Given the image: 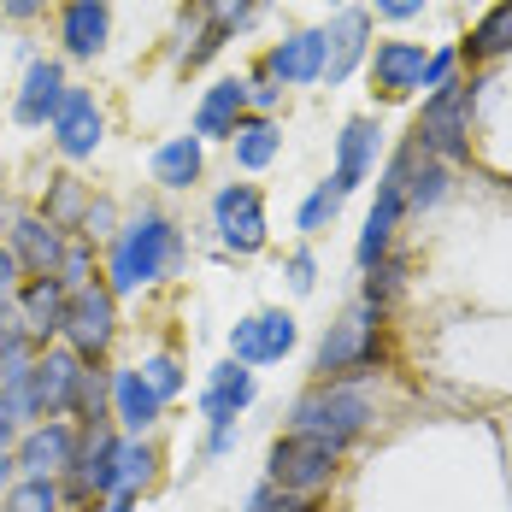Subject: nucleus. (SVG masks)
Masks as SVG:
<instances>
[{
	"label": "nucleus",
	"instance_id": "1",
	"mask_svg": "<svg viewBox=\"0 0 512 512\" xmlns=\"http://www.w3.org/2000/svg\"><path fill=\"white\" fill-rule=\"evenodd\" d=\"M183 259V248H177V230L159 218V212H142L136 224H124L118 230V242H112V265H106V289L112 295H136L142 283H159L171 265Z\"/></svg>",
	"mask_w": 512,
	"mask_h": 512
},
{
	"label": "nucleus",
	"instance_id": "2",
	"mask_svg": "<svg viewBox=\"0 0 512 512\" xmlns=\"http://www.w3.org/2000/svg\"><path fill=\"white\" fill-rule=\"evenodd\" d=\"M365 418H371V395L354 389V383H342V377L307 389V395L295 401V412H289V424H295L301 436H318V442H330V448H348L359 430H365Z\"/></svg>",
	"mask_w": 512,
	"mask_h": 512
},
{
	"label": "nucleus",
	"instance_id": "3",
	"mask_svg": "<svg viewBox=\"0 0 512 512\" xmlns=\"http://www.w3.org/2000/svg\"><path fill=\"white\" fill-rule=\"evenodd\" d=\"M412 148L418 154H436V159H460L471 148V83H442L424 101Z\"/></svg>",
	"mask_w": 512,
	"mask_h": 512
},
{
	"label": "nucleus",
	"instance_id": "4",
	"mask_svg": "<svg viewBox=\"0 0 512 512\" xmlns=\"http://www.w3.org/2000/svg\"><path fill=\"white\" fill-rule=\"evenodd\" d=\"M377 324H383V307L359 301V307H348L330 330H324V342H318V371H324V383H330V377H348V371H365V365L377 359Z\"/></svg>",
	"mask_w": 512,
	"mask_h": 512
},
{
	"label": "nucleus",
	"instance_id": "5",
	"mask_svg": "<svg viewBox=\"0 0 512 512\" xmlns=\"http://www.w3.org/2000/svg\"><path fill=\"white\" fill-rule=\"evenodd\" d=\"M112 330H118V295H112L106 283H83V289H71V301H65V324H59V336L71 342V354L77 359H101L106 342H112Z\"/></svg>",
	"mask_w": 512,
	"mask_h": 512
},
{
	"label": "nucleus",
	"instance_id": "6",
	"mask_svg": "<svg viewBox=\"0 0 512 512\" xmlns=\"http://www.w3.org/2000/svg\"><path fill=\"white\" fill-rule=\"evenodd\" d=\"M336 454H342V448L289 430V436L271 448V483H277L283 495H318V489L336 477Z\"/></svg>",
	"mask_w": 512,
	"mask_h": 512
},
{
	"label": "nucleus",
	"instance_id": "7",
	"mask_svg": "<svg viewBox=\"0 0 512 512\" xmlns=\"http://www.w3.org/2000/svg\"><path fill=\"white\" fill-rule=\"evenodd\" d=\"M412 159H418V148L395 154V165H389V171H383V183H377V206H371L365 236H359V265H365V271L389 254V236H395V224H401V212H407V171H412Z\"/></svg>",
	"mask_w": 512,
	"mask_h": 512
},
{
	"label": "nucleus",
	"instance_id": "8",
	"mask_svg": "<svg viewBox=\"0 0 512 512\" xmlns=\"http://www.w3.org/2000/svg\"><path fill=\"white\" fill-rule=\"evenodd\" d=\"M212 224H218V242L230 248V254H259L265 248V201H259L254 183H230V189H218V201H212Z\"/></svg>",
	"mask_w": 512,
	"mask_h": 512
},
{
	"label": "nucleus",
	"instance_id": "9",
	"mask_svg": "<svg viewBox=\"0 0 512 512\" xmlns=\"http://www.w3.org/2000/svg\"><path fill=\"white\" fill-rule=\"evenodd\" d=\"M83 365L71 348H53L30 365V418H65L77 407V389H83Z\"/></svg>",
	"mask_w": 512,
	"mask_h": 512
},
{
	"label": "nucleus",
	"instance_id": "10",
	"mask_svg": "<svg viewBox=\"0 0 512 512\" xmlns=\"http://www.w3.org/2000/svg\"><path fill=\"white\" fill-rule=\"evenodd\" d=\"M295 348V318L289 312H254L230 330V359L242 365H271Z\"/></svg>",
	"mask_w": 512,
	"mask_h": 512
},
{
	"label": "nucleus",
	"instance_id": "11",
	"mask_svg": "<svg viewBox=\"0 0 512 512\" xmlns=\"http://www.w3.org/2000/svg\"><path fill=\"white\" fill-rule=\"evenodd\" d=\"M53 148L65 159H89L101 148V106H95V95L65 89V101L53 112Z\"/></svg>",
	"mask_w": 512,
	"mask_h": 512
},
{
	"label": "nucleus",
	"instance_id": "12",
	"mask_svg": "<svg viewBox=\"0 0 512 512\" xmlns=\"http://www.w3.org/2000/svg\"><path fill=\"white\" fill-rule=\"evenodd\" d=\"M18 465H24V477H59V471H71L77 465V430L71 424H36L24 442H18Z\"/></svg>",
	"mask_w": 512,
	"mask_h": 512
},
{
	"label": "nucleus",
	"instance_id": "13",
	"mask_svg": "<svg viewBox=\"0 0 512 512\" xmlns=\"http://www.w3.org/2000/svg\"><path fill=\"white\" fill-rule=\"evenodd\" d=\"M65 301H71V289H65L59 277H30V283L18 289V330H24L30 342L59 336V324H65Z\"/></svg>",
	"mask_w": 512,
	"mask_h": 512
},
{
	"label": "nucleus",
	"instance_id": "14",
	"mask_svg": "<svg viewBox=\"0 0 512 512\" xmlns=\"http://www.w3.org/2000/svg\"><path fill=\"white\" fill-rule=\"evenodd\" d=\"M59 254H65V242H59V230H53L42 212L12 218V259H18V271L53 277V271H59Z\"/></svg>",
	"mask_w": 512,
	"mask_h": 512
},
{
	"label": "nucleus",
	"instance_id": "15",
	"mask_svg": "<svg viewBox=\"0 0 512 512\" xmlns=\"http://www.w3.org/2000/svg\"><path fill=\"white\" fill-rule=\"evenodd\" d=\"M365 36H371V18L365 12H342L324 30V77L330 83H348L354 77V65L365 59Z\"/></svg>",
	"mask_w": 512,
	"mask_h": 512
},
{
	"label": "nucleus",
	"instance_id": "16",
	"mask_svg": "<svg viewBox=\"0 0 512 512\" xmlns=\"http://www.w3.org/2000/svg\"><path fill=\"white\" fill-rule=\"evenodd\" d=\"M265 77L271 83H312V77H324V30H301L283 48H271Z\"/></svg>",
	"mask_w": 512,
	"mask_h": 512
},
{
	"label": "nucleus",
	"instance_id": "17",
	"mask_svg": "<svg viewBox=\"0 0 512 512\" xmlns=\"http://www.w3.org/2000/svg\"><path fill=\"white\" fill-rule=\"evenodd\" d=\"M65 101V71L53 65V59H36L30 71H24V89H18V124H53V112Z\"/></svg>",
	"mask_w": 512,
	"mask_h": 512
},
{
	"label": "nucleus",
	"instance_id": "18",
	"mask_svg": "<svg viewBox=\"0 0 512 512\" xmlns=\"http://www.w3.org/2000/svg\"><path fill=\"white\" fill-rule=\"evenodd\" d=\"M106 30H112V12H106V0H65L59 42L77 53V59H95V53L106 48Z\"/></svg>",
	"mask_w": 512,
	"mask_h": 512
},
{
	"label": "nucleus",
	"instance_id": "19",
	"mask_svg": "<svg viewBox=\"0 0 512 512\" xmlns=\"http://www.w3.org/2000/svg\"><path fill=\"white\" fill-rule=\"evenodd\" d=\"M418 77H424V48L418 42H377V53H371V83L389 101L418 89Z\"/></svg>",
	"mask_w": 512,
	"mask_h": 512
},
{
	"label": "nucleus",
	"instance_id": "20",
	"mask_svg": "<svg viewBox=\"0 0 512 512\" xmlns=\"http://www.w3.org/2000/svg\"><path fill=\"white\" fill-rule=\"evenodd\" d=\"M242 112H248V83H236V77H224V83H212L206 89L201 112H195V136H236V124H242Z\"/></svg>",
	"mask_w": 512,
	"mask_h": 512
},
{
	"label": "nucleus",
	"instance_id": "21",
	"mask_svg": "<svg viewBox=\"0 0 512 512\" xmlns=\"http://www.w3.org/2000/svg\"><path fill=\"white\" fill-rule=\"evenodd\" d=\"M248 401H254V371H248L242 359H224V365L206 377L201 412H206V418H236Z\"/></svg>",
	"mask_w": 512,
	"mask_h": 512
},
{
	"label": "nucleus",
	"instance_id": "22",
	"mask_svg": "<svg viewBox=\"0 0 512 512\" xmlns=\"http://www.w3.org/2000/svg\"><path fill=\"white\" fill-rule=\"evenodd\" d=\"M371 165H377V124H371V118H354V124L342 130V154H336V177H330V183H336L342 195H354Z\"/></svg>",
	"mask_w": 512,
	"mask_h": 512
},
{
	"label": "nucleus",
	"instance_id": "23",
	"mask_svg": "<svg viewBox=\"0 0 512 512\" xmlns=\"http://www.w3.org/2000/svg\"><path fill=\"white\" fill-rule=\"evenodd\" d=\"M112 407H118V424H124L130 436H142L159 418L165 401L148 389V377H142V365H136V371H118V377H112Z\"/></svg>",
	"mask_w": 512,
	"mask_h": 512
},
{
	"label": "nucleus",
	"instance_id": "24",
	"mask_svg": "<svg viewBox=\"0 0 512 512\" xmlns=\"http://www.w3.org/2000/svg\"><path fill=\"white\" fill-rule=\"evenodd\" d=\"M154 177L165 189H189L201 177V136H177L154 154Z\"/></svg>",
	"mask_w": 512,
	"mask_h": 512
},
{
	"label": "nucleus",
	"instance_id": "25",
	"mask_svg": "<svg viewBox=\"0 0 512 512\" xmlns=\"http://www.w3.org/2000/svg\"><path fill=\"white\" fill-rule=\"evenodd\" d=\"M230 142H236V165H248V171H265L277 159V148H283V136H277L271 118H242Z\"/></svg>",
	"mask_w": 512,
	"mask_h": 512
},
{
	"label": "nucleus",
	"instance_id": "26",
	"mask_svg": "<svg viewBox=\"0 0 512 512\" xmlns=\"http://www.w3.org/2000/svg\"><path fill=\"white\" fill-rule=\"evenodd\" d=\"M42 218H48L53 230H77V224L89 218V195H83V183H77V177H53L48 201H42Z\"/></svg>",
	"mask_w": 512,
	"mask_h": 512
},
{
	"label": "nucleus",
	"instance_id": "27",
	"mask_svg": "<svg viewBox=\"0 0 512 512\" xmlns=\"http://www.w3.org/2000/svg\"><path fill=\"white\" fill-rule=\"evenodd\" d=\"M465 53H471V59H501V53H512V0H501V6L471 30Z\"/></svg>",
	"mask_w": 512,
	"mask_h": 512
},
{
	"label": "nucleus",
	"instance_id": "28",
	"mask_svg": "<svg viewBox=\"0 0 512 512\" xmlns=\"http://www.w3.org/2000/svg\"><path fill=\"white\" fill-rule=\"evenodd\" d=\"M0 512H59V483L53 477H24L0 495Z\"/></svg>",
	"mask_w": 512,
	"mask_h": 512
},
{
	"label": "nucleus",
	"instance_id": "29",
	"mask_svg": "<svg viewBox=\"0 0 512 512\" xmlns=\"http://www.w3.org/2000/svg\"><path fill=\"white\" fill-rule=\"evenodd\" d=\"M342 201H348V195H342L336 183H318V189L307 195V206H301V230H324V224H336Z\"/></svg>",
	"mask_w": 512,
	"mask_h": 512
},
{
	"label": "nucleus",
	"instance_id": "30",
	"mask_svg": "<svg viewBox=\"0 0 512 512\" xmlns=\"http://www.w3.org/2000/svg\"><path fill=\"white\" fill-rule=\"evenodd\" d=\"M154 477V454L142 442H118V489H142Z\"/></svg>",
	"mask_w": 512,
	"mask_h": 512
},
{
	"label": "nucleus",
	"instance_id": "31",
	"mask_svg": "<svg viewBox=\"0 0 512 512\" xmlns=\"http://www.w3.org/2000/svg\"><path fill=\"white\" fill-rule=\"evenodd\" d=\"M65 289H83V283H95V254H89V242H71L65 254H59V271H53Z\"/></svg>",
	"mask_w": 512,
	"mask_h": 512
},
{
	"label": "nucleus",
	"instance_id": "32",
	"mask_svg": "<svg viewBox=\"0 0 512 512\" xmlns=\"http://www.w3.org/2000/svg\"><path fill=\"white\" fill-rule=\"evenodd\" d=\"M259 0H206V30H218V36H230V30H242L248 18H254Z\"/></svg>",
	"mask_w": 512,
	"mask_h": 512
},
{
	"label": "nucleus",
	"instance_id": "33",
	"mask_svg": "<svg viewBox=\"0 0 512 512\" xmlns=\"http://www.w3.org/2000/svg\"><path fill=\"white\" fill-rule=\"evenodd\" d=\"M18 259H12V248H0V336L6 330H18Z\"/></svg>",
	"mask_w": 512,
	"mask_h": 512
},
{
	"label": "nucleus",
	"instance_id": "34",
	"mask_svg": "<svg viewBox=\"0 0 512 512\" xmlns=\"http://www.w3.org/2000/svg\"><path fill=\"white\" fill-rule=\"evenodd\" d=\"M142 377H148V389H154L159 401H171V395L183 389V371H177V359L171 354H154L148 365H142Z\"/></svg>",
	"mask_w": 512,
	"mask_h": 512
},
{
	"label": "nucleus",
	"instance_id": "35",
	"mask_svg": "<svg viewBox=\"0 0 512 512\" xmlns=\"http://www.w3.org/2000/svg\"><path fill=\"white\" fill-rule=\"evenodd\" d=\"M248 512H318V507H312L307 495H283L277 483H265V489H254Z\"/></svg>",
	"mask_w": 512,
	"mask_h": 512
},
{
	"label": "nucleus",
	"instance_id": "36",
	"mask_svg": "<svg viewBox=\"0 0 512 512\" xmlns=\"http://www.w3.org/2000/svg\"><path fill=\"white\" fill-rule=\"evenodd\" d=\"M101 401H106V377L101 371H83V389H77V407L83 412V424H101Z\"/></svg>",
	"mask_w": 512,
	"mask_h": 512
},
{
	"label": "nucleus",
	"instance_id": "37",
	"mask_svg": "<svg viewBox=\"0 0 512 512\" xmlns=\"http://www.w3.org/2000/svg\"><path fill=\"white\" fill-rule=\"evenodd\" d=\"M312 283H318L312 254H295V259H289V289H295V295H312Z\"/></svg>",
	"mask_w": 512,
	"mask_h": 512
},
{
	"label": "nucleus",
	"instance_id": "38",
	"mask_svg": "<svg viewBox=\"0 0 512 512\" xmlns=\"http://www.w3.org/2000/svg\"><path fill=\"white\" fill-rule=\"evenodd\" d=\"M448 71H454V53L442 48V53H430V59H424V77H418V83H424V89H442V83H448Z\"/></svg>",
	"mask_w": 512,
	"mask_h": 512
},
{
	"label": "nucleus",
	"instance_id": "39",
	"mask_svg": "<svg viewBox=\"0 0 512 512\" xmlns=\"http://www.w3.org/2000/svg\"><path fill=\"white\" fill-rule=\"evenodd\" d=\"M230 442H236V418H212V436H206V448H212V454H224Z\"/></svg>",
	"mask_w": 512,
	"mask_h": 512
},
{
	"label": "nucleus",
	"instance_id": "40",
	"mask_svg": "<svg viewBox=\"0 0 512 512\" xmlns=\"http://www.w3.org/2000/svg\"><path fill=\"white\" fill-rule=\"evenodd\" d=\"M377 12H383V18H418L424 0H377Z\"/></svg>",
	"mask_w": 512,
	"mask_h": 512
},
{
	"label": "nucleus",
	"instance_id": "41",
	"mask_svg": "<svg viewBox=\"0 0 512 512\" xmlns=\"http://www.w3.org/2000/svg\"><path fill=\"white\" fill-rule=\"evenodd\" d=\"M248 101H254L259 112H271V106H277V89H271V77H265V83H248Z\"/></svg>",
	"mask_w": 512,
	"mask_h": 512
},
{
	"label": "nucleus",
	"instance_id": "42",
	"mask_svg": "<svg viewBox=\"0 0 512 512\" xmlns=\"http://www.w3.org/2000/svg\"><path fill=\"white\" fill-rule=\"evenodd\" d=\"M106 512H136V489H118V495H106Z\"/></svg>",
	"mask_w": 512,
	"mask_h": 512
},
{
	"label": "nucleus",
	"instance_id": "43",
	"mask_svg": "<svg viewBox=\"0 0 512 512\" xmlns=\"http://www.w3.org/2000/svg\"><path fill=\"white\" fill-rule=\"evenodd\" d=\"M42 6H48V0H6V12H12V18H36Z\"/></svg>",
	"mask_w": 512,
	"mask_h": 512
},
{
	"label": "nucleus",
	"instance_id": "44",
	"mask_svg": "<svg viewBox=\"0 0 512 512\" xmlns=\"http://www.w3.org/2000/svg\"><path fill=\"white\" fill-rule=\"evenodd\" d=\"M12 424H18V418H12V412L0 407V454H6V448H12Z\"/></svg>",
	"mask_w": 512,
	"mask_h": 512
},
{
	"label": "nucleus",
	"instance_id": "45",
	"mask_svg": "<svg viewBox=\"0 0 512 512\" xmlns=\"http://www.w3.org/2000/svg\"><path fill=\"white\" fill-rule=\"evenodd\" d=\"M12 465H18V460H6V454H0V495L12 489Z\"/></svg>",
	"mask_w": 512,
	"mask_h": 512
}]
</instances>
